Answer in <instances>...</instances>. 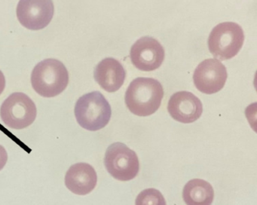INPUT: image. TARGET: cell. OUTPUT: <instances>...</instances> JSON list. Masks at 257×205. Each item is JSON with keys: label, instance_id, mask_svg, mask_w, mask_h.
I'll return each mask as SVG.
<instances>
[{"label": "cell", "instance_id": "cell-11", "mask_svg": "<svg viewBox=\"0 0 257 205\" xmlns=\"http://www.w3.org/2000/svg\"><path fill=\"white\" fill-rule=\"evenodd\" d=\"M97 182V175L91 164L77 163L67 170L65 185L72 192L79 195H85L94 189Z\"/></svg>", "mask_w": 257, "mask_h": 205}, {"label": "cell", "instance_id": "cell-7", "mask_svg": "<svg viewBox=\"0 0 257 205\" xmlns=\"http://www.w3.org/2000/svg\"><path fill=\"white\" fill-rule=\"evenodd\" d=\"M55 13L52 0H20L17 6L19 22L31 30H43L47 27Z\"/></svg>", "mask_w": 257, "mask_h": 205}, {"label": "cell", "instance_id": "cell-9", "mask_svg": "<svg viewBox=\"0 0 257 205\" xmlns=\"http://www.w3.org/2000/svg\"><path fill=\"white\" fill-rule=\"evenodd\" d=\"M165 56V49L160 42L150 36L138 39L131 48V60L140 70L149 72L159 69Z\"/></svg>", "mask_w": 257, "mask_h": 205}, {"label": "cell", "instance_id": "cell-16", "mask_svg": "<svg viewBox=\"0 0 257 205\" xmlns=\"http://www.w3.org/2000/svg\"><path fill=\"white\" fill-rule=\"evenodd\" d=\"M6 87V78L2 71L0 70V94L4 92Z\"/></svg>", "mask_w": 257, "mask_h": 205}, {"label": "cell", "instance_id": "cell-10", "mask_svg": "<svg viewBox=\"0 0 257 205\" xmlns=\"http://www.w3.org/2000/svg\"><path fill=\"white\" fill-rule=\"evenodd\" d=\"M168 113L174 120L189 124L198 120L203 112L201 100L191 92L179 91L170 98Z\"/></svg>", "mask_w": 257, "mask_h": 205}, {"label": "cell", "instance_id": "cell-5", "mask_svg": "<svg viewBox=\"0 0 257 205\" xmlns=\"http://www.w3.org/2000/svg\"><path fill=\"white\" fill-rule=\"evenodd\" d=\"M104 164L109 174L120 181L132 180L139 173L136 152L122 143H114L107 148Z\"/></svg>", "mask_w": 257, "mask_h": 205}, {"label": "cell", "instance_id": "cell-3", "mask_svg": "<svg viewBox=\"0 0 257 205\" xmlns=\"http://www.w3.org/2000/svg\"><path fill=\"white\" fill-rule=\"evenodd\" d=\"M112 110L109 102L99 91L81 96L75 106V116L82 128L96 131L106 127L110 120Z\"/></svg>", "mask_w": 257, "mask_h": 205}, {"label": "cell", "instance_id": "cell-2", "mask_svg": "<svg viewBox=\"0 0 257 205\" xmlns=\"http://www.w3.org/2000/svg\"><path fill=\"white\" fill-rule=\"evenodd\" d=\"M69 83V73L62 62L46 59L34 67L31 84L37 93L43 97H54L62 93Z\"/></svg>", "mask_w": 257, "mask_h": 205}, {"label": "cell", "instance_id": "cell-15", "mask_svg": "<svg viewBox=\"0 0 257 205\" xmlns=\"http://www.w3.org/2000/svg\"><path fill=\"white\" fill-rule=\"evenodd\" d=\"M8 161V154L4 146L0 145V170H2Z\"/></svg>", "mask_w": 257, "mask_h": 205}, {"label": "cell", "instance_id": "cell-12", "mask_svg": "<svg viewBox=\"0 0 257 205\" xmlns=\"http://www.w3.org/2000/svg\"><path fill=\"white\" fill-rule=\"evenodd\" d=\"M94 79L99 85L108 92L119 90L126 77L125 69L116 59L107 57L96 66Z\"/></svg>", "mask_w": 257, "mask_h": 205}, {"label": "cell", "instance_id": "cell-8", "mask_svg": "<svg viewBox=\"0 0 257 205\" xmlns=\"http://www.w3.org/2000/svg\"><path fill=\"white\" fill-rule=\"evenodd\" d=\"M228 77L223 63L214 58L203 60L194 72L193 81L196 88L206 94L222 90Z\"/></svg>", "mask_w": 257, "mask_h": 205}, {"label": "cell", "instance_id": "cell-14", "mask_svg": "<svg viewBox=\"0 0 257 205\" xmlns=\"http://www.w3.org/2000/svg\"><path fill=\"white\" fill-rule=\"evenodd\" d=\"M135 205H166V201L160 191L147 188L138 194Z\"/></svg>", "mask_w": 257, "mask_h": 205}, {"label": "cell", "instance_id": "cell-1", "mask_svg": "<svg viewBox=\"0 0 257 205\" xmlns=\"http://www.w3.org/2000/svg\"><path fill=\"white\" fill-rule=\"evenodd\" d=\"M163 96V87L158 80L139 77L126 90V106L136 116H148L159 110Z\"/></svg>", "mask_w": 257, "mask_h": 205}, {"label": "cell", "instance_id": "cell-4", "mask_svg": "<svg viewBox=\"0 0 257 205\" xmlns=\"http://www.w3.org/2000/svg\"><path fill=\"white\" fill-rule=\"evenodd\" d=\"M244 42V34L239 24L224 22L212 30L208 38V48L213 57L225 60L234 57Z\"/></svg>", "mask_w": 257, "mask_h": 205}, {"label": "cell", "instance_id": "cell-6", "mask_svg": "<svg viewBox=\"0 0 257 205\" xmlns=\"http://www.w3.org/2000/svg\"><path fill=\"white\" fill-rule=\"evenodd\" d=\"M37 115L36 104L22 92L12 93L0 109L1 119L7 126L13 129L28 128L34 123Z\"/></svg>", "mask_w": 257, "mask_h": 205}, {"label": "cell", "instance_id": "cell-13", "mask_svg": "<svg viewBox=\"0 0 257 205\" xmlns=\"http://www.w3.org/2000/svg\"><path fill=\"white\" fill-rule=\"evenodd\" d=\"M183 197L187 205H211L214 191L207 181L193 179L185 185Z\"/></svg>", "mask_w": 257, "mask_h": 205}]
</instances>
